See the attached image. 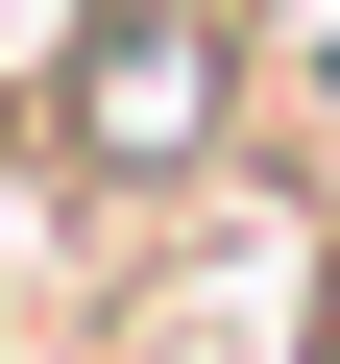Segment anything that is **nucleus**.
<instances>
[{"mask_svg":"<svg viewBox=\"0 0 340 364\" xmlns=\"http://www.w3.org/2000/svg\"><path fill=\"white\" fill-rule=\"evenodd\" d=\"M0 146H25L49 219H195L219 170L267 146V0H73V25L25 49V97H0Z\"/></svg>","mask_w":340,"mask_h":364,"instance_id":"f257e3e1","label":"nucleus"},{"mask_svg":"<svg viewBox=\"0 0 340 364\" xmlns=\"http://www.w3.org/2000/svg\"><path fill=\"white\" fill-rule=\"evenodd\" d=\"M292 364H340V219H316V267H292Z\"/></svg>","mask_w":340,"mask_h":364,"instance_id":"f03ea898","label":"nucleus"}]
</instances>
